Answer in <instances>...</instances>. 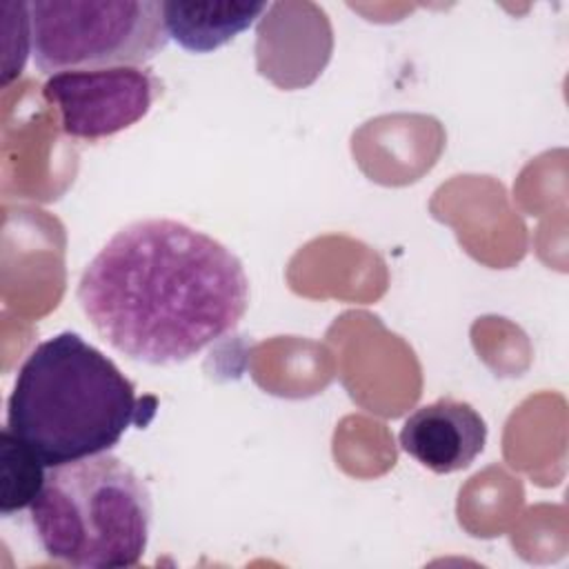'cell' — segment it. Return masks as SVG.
<instances>
[{
  "instance_id": "obj_1",
  "label": "cell",
  "mask_w": 569,
  "mask_h": 569,
  "mask_svg": "<svg viewBox=\"0 0 569 569\" xmlns=\"http://www.w3.org/2000/svg\"><path fill=\"white\" fill-rule=\"evenodd\" d=\"M78 302L122 356L178 365L231 333L249 307V278L216 238L169 218L118 229L89 260Z\"/></svg>"
},
{
  "instance_id": "obj_2",
  "label": "cell",
  "mask_w": 569,
  "mask_h": 569,
  "mask_svg": "<svg viewBox=\"0 0 569 569\" xmlns=\"http://www.w3.org/2000/svg\"><path fill=\"white\" fill-rule=\"evenodd\" d=\"M156 398L76 331L38 342L7 400V429L49 469L111 451L131 427L156 416Z\"/></svg>"
},
{
  "instance_id": "obj_3",
  "label": "cell",
  "mask_w": 569,
  "mask_h": 569,
  "mask_svg": "<svg viewBox=\"0 0 569 569\" xmlns=\"http://www.w3.org/2000/svg\"><path fill=\"white\" fill-rule=\"evenodd\" d=\"M29 513L47 558L69 567L124 569L147 551L149 491L109 451L49 467Z\"/></svg>"
},
{
  "instance_id": "obj_4",
  "label": "cell",
  "mask_w": 569,
  "mask_h": 569,
  "mask_svg": "<svg viewBox=\"0 0 569 569\" xmlns=\"http://www.w3.org/2000/svg\"><path fill=\"white\" fill-rule=\"evenodd\" d=\"M31 53L42 73L138 67L169 42L156 0H33Z\"/></svg>"
},
{
  "instance_id": "obj_5",
  "label": "cell",
  "mask_w": 569,
  "mask_h": 569,
  "mask_svg": "<svg viewBox=\"0 0 569 569\" xmlns=\"http://www.w3.org/2000/svg\"><path fill=\"white\" fill-rule=\"evenodd\" d=\"M42 96L60 111V129L69 138L93 142L142 120L158 82L140 67L78 69L49 76Z\"/></svg>"
},
{
  "instance_id": "obj_6",
  "label": "cell",
  "mask_w": 569,
  "mask_h": 569,
  "mask_svg": "<svg viewBox=\"0 0 569 569\" xmlns=\"http://www.w3.org/2000/svg\"><path fill=\"white\" fill-rule=\"evenodd\" d=\"M400 447L433 473L467 469L485 449L487 422L456 398H438L418 407L400 429Z\"/></svg>"
},
{
  "instance_id": "obj_7",
  "label": "cell",
  "mask_w": 569,
  "mask_h": 569,
  "mask_svg": "<svg viewBox=\"0 0 569 569\" xmlns=\"http://www.w3.org/2000/svg\"><path fill=\"white\" fill-rule=\"evenodd\" d=\"M267 9V2L249 0H167L162 20L169 38L184 51L211 53L247 31Z\"/></svg>"
},
{
  "instance_id": "obj_8",
  "label": "cell",
  "mask_w": 569,
  "mask_h": 569,
  "mask_svg": "<svg viewBox=\"0 0 569 569\" xmlns=\"http://www.w3.org/2000/svg\"><path fill=\"white\" fill-rule=\"evenodd\" d=\"M47 467L7 427L0 433V513L29 509L44 482Z\"/></svg>"
}]
</instances>
